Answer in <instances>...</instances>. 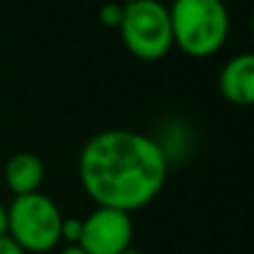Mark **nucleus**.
<instances>
[{
  "label": "nucleus",
  "instance_id": "1a4fd4ad",
  "mask_svg": "<svg viewBox=\"0 0 254 254\" xmlns=\"http://www.w3.org/2000/svg\"><path fill=\"white\" fill-rule=\"evenodd\" d=\"M80 234H83V221L80 219H63L61 239H65L69 246H78Z\"/></svg>",
  "mask_w": 254,
  "mask_h": 254
},
{
  "label": "nucleus",
  "instance_id": "7ed1b4c3",
  "mask_svg": "<svg viewBox=\"0 0 254 254\" xmlns=\"http://www.w3.org/2000/svg\"><path fill=\"white\" fill-rule=\"evenodd\" d=\"M119 31L127 52L145 63L161 61L174 47L170 9L161 0H136L125 4Z\"/></svg>",
  "mask_w": 254,
  "mask_h": 254
},
{
  "label": "nucleus",
  "instance_id": "2eb2a0df",
  "mask_svg": "<svg viewBox=\"0 0 254 254\" xmlns=\"http://www.w3.org/2000/svg\"><path fill=\"white\" fill-rule=\"evenodd\" d=\"M123 4H129V2H136V0H121Z\"/></svg>",
  "mask_w": 254,
  "mask_h": 254
},
{
  "label": "nucleus",
  "instance_id": "20e7f679",
  "mask_svg": "<svg viewBox=\"0 0 254 254\" xmlns=\"http://www.w3.org/2000/svg\"><path fill=\"white\" fill-rule=\"evenodd\" d=\"M7 234L25 252H47L58 246L63 214L49 196L40 192L22 194L7 207Z\"/></svg>",
  "mask_w": 254,
  "mask_h": 254
},
{
  "label": "nucleus",
  "instance_id": "9d476101",
  "mask_svg": "<svg viewBox=\"0 0 254 254\" xmlns=\"http://www.w3.org/2000/svg\"><path fill=\"white\" fill-rule=\"evenodd\" d=\"M0 254H27V252L9 234H4V237H0Z\"/></svg>",
  "mask_w": 254,
  "mask_h": 254
},
{
  "label": "nucleus",
  "instance_id": "f03ea898",
  "mask_svg": "<svg viewBox=\"0 0 254 254\" xmlns=\"http://www.w3.org/2000/svg\"><path fill=\"white\" fill-rule=\"evenodd\" d=\"M174 47L192 58H210L230 36V11L223 0H174L170 7Z\"/></svg>",
  "mask_w": 254,
  "mask_h": 254
},
{
  "label": "nucleus",
  "instance_id": "0eeeda50",
  "mask_svg": "<svg viewBox=\"0 0 254 254\" xmlns=\"http://www.w3.org/2000/svg\"><path fill=\"white\" fill-rule=\"evenodd\" d=\"M45 181V163L31 152H18L4 165V183L16 196L34 194Z\"/></svg>",
  "mask_w": 254,
  "mask_h": 254
},
{
  "label": "nucleus",
  "instance_id": "423d86ee",
  "mask_svg": "<svg viewBox=\"0 0 254 254\" xmlns=\"http://www.w3.org/2000/svg\"><path fill=\"white\" fill-rule=\"evenodd\" d=\"M219 92L228 103L254 107V52L230 58L219 74Z\"/></svg>",
  "mask_w": 254,
  "mask_h": 254
},
{
  "label": "nucleus",
  "instance_id": "39448f33",
  "mask_svg": "<svg viewBox=\"0 0 254 254\" xmlns=\"http://www.w3.org/2000/svg\"><path fill=\"white\" fill-rule=\"evenodd\" d=\"M134 225L129 212L98 205L83 221L78 246L87 254H123L129 250Z\"/></svg>",
  "mask_w": 254,
  "mask_h": 254
},
{
  "label": "nucleus",
  "instance_id": "ddd939ff",
  "mask_svg": "<svg viewBox=\"0 0 254 254\" xmlns=\"http://www.w3.org/2000/svg\"><path fill=\"white\" fill-rule=\"evenodd\" d=\"M250 31H252V38H254V11H252V18H250Z\"/></svg>",
  "mask_w": 254,
  "mask_h": 254
},
{
  "label": "nucleus",
  "instance_id": "6e6552de",
  "mask_svg": "<svg viewBox=\"0 0 254 254\" xmlns=\"http://www.w3.org/2000/svg\"><path fill=\"white\" fill-rule=\"evenodd\" d=\"M123 11H125V4L121 0H110V2L101 4L98 9V20H101L103 27L107 29H119L121 20H123Z\"/></svg>",
  "mask_w": 254,
  "mask_h": 254
},
{
  "label": "nucleus",
  "instance_id": "f8f14e48",
  "mask_svg": "<svg viewBox=\"0 0 254 254\" xmlns=\"http://www.w3.org/2000/svg\"><path fill=\"white\" fill-rule=\"evenodd\" d=\"M61 254H87V252H85L80 246H67V248H65V250H63Z\"/></svg>",
  "mask_w": 254,
  "mask_h": 254
},
{
  "label": "nucleus",
  "instance_id": "4468645a",
  "mask_svg": "<svg viewBox=\"0 0 254 254\" xmlns=\"http://www.w3.org/2000/svg\"><path fill=\"white\" fill-rule=\"evenodd\" d=\"M123 254H140V252H136V250H127V252H123Z\"/></svg>",
  "mask_w": 254,
  "mask_h": 254
},
{
  "label": "nucleus",
  "instance_id": "9b49d317",
  "mask_svg": "<svg viewBox=\"0 0 254 254\" xmlns=\"http://www.w3.org/2000/svg\"><path fill=\"white\" fill-rule=\"evenodd\" d=\"M7 228H9V214H7V207L0 203V237L7 234Z\"/></svg>",
  "mask_w": 254,
  "mask_h": 254
},
{
  "label": "nucleus",
  "instance_id": "f257e3e1",
  "mask_svg": "<svg viewBox=\"0 0 254 254\" xmlns=\"http://www.w3.org/2000/svg\"><path fill=\"white\" fill-rule=\"evenodd\" d=\"M170 158L161 143L140 131L105 129L80 149L78 176L101 207L134 212L158 196Z\"/></svg>",
  "mask_w": 254,
  "mask_h": 254
}]
</instances>
